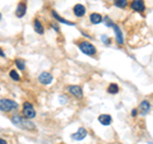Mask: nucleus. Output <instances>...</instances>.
<instances>
[{
	"label": "nucleus",
	"mask_w": 153,
	"mask_h": 144,
	"mask_svg": "<svg viewBox=\"0 0 153 144\" xmlns=\"http://www.w3.org/2000/svg\"><path fill=\"white\" fill-rule=\"evenodd\" d=\"M68 92L71 96H74L75 98H82L83 97V91H82V88H80L79 85H69Z\"/></svg>",
	"instance_id": "7"
},
{
	"label": "nucleus",
	"mask_w": 153,
	"mask_h": 144,
	"mask_svg": "<svg viewBox=\"0 0 153 144\" xmlns=\"http://www.w3.org/2000/svg\"><path fill=\"white\" fill-rule=\"evenodd\" d=\"M137 115H138V110H137V108H134V110H131V116H133V117H135V116H137Z\"/></svg>",
	"instance_id": "23"
},
{
	"label": "nucleus",
	"mask_w": 153,
	"mask_h": 144,
	"mask_svg": "<svg viewBox=\"0 0 153 144\" xmlns=\"http://www.w3.org/2000/svg\"><path fill=\"white\" fill-rule=\"evenodd\" d=\"M52 28H54V30H55V31H59V27H56L55 24H52Z\"/></svg>",
	"instance_id": "26"
},
{
	"label": "nucleus",
	"mask_w": 153,
	"mask_h": 144,
	"mask_svg": "<svg viewBox=\"0 0 153 144\" xmlns=\"http://www.w3.org/2000/svg\"><path fill=\"white\" fill-rule=\"evenodd\" d=\"M114 4H115V7H117V8L125 9L128 7V0H114Z\"/></svg>",
	"instance_id": "18"
},
{
	"label": "nucleus",
	"mask_w": 153,
	"mask_h": 144,
	"mask_svg": "<svg viewBox=\"0 0 153 144\" xmlns=\"http://www.w3.org/2000/svg\"><path fill=\"white\" fill-rule=\"evenodd\" d=\"M52 80H54V76H52L49 71H44V73H41L40 76H38V82H40L41 84H51Z\"/></svg>",
	"instance_id": "6"
},
{
	"label": "nucleus",
	"mask_w": 153,
	"mask_h": 144,
	"mask_svg": "<svg viewBox=\"0 0 153 144\" xmlns=\"http://www.w3.org/2000/svg\"><path fill=\"white\" fill-rule=\"evenodd\" d=\"M149 110H151V103H149V101H142L140 105H139V112L140 115H147L148 112H149Z\"/></svg>",
	"instance_id": "11"
},
{
	"label": "nucleus",
	"mask_w": 153,
	"mask_h": 144,
	"mask_svg": "<svg viewBox=\"0 0 153 144\" xmlns=\"http://www.w3.org/2000/svg\"><path fill=\"white\" fill-rule=\"evenodd\" d=\"M16 65H17V68L19 70H25V68H26V63L23 60H21V59H17L16 60Z\"/></svg>",
	"instance_id": "19"
},
{
	"label": "nucleus",
	"mask_w": 153,
	"mask_h": 144,
	"mask_svg": "<svg viewBox=\"0 0 153 144\" xmlns=\"http://www.w3.org/2000/svg\"><path fill=\"white\" fill-rule=\"evenodd\" d=\"M0 56H1V57H5V52H4L1 49H0Z\"/></svg>",
	"instance_id": "24"
},
{
	"label": "nucleus",
	"mask_w": 153,
	"mask_h": 144,
	"mask_svg": "<svg viewBox=\"0 0 153 144\" xmlns=\"http://www.w3.org/2000/svg\"><path fill=\"white\" fill-rule=\"evenodd\" d=\"M73 12H74V14L78 18H80V17H84V14H85V8H84V5H82V4H76V5H74V8H73Z\"/></svg>",
	"instance_id": "13"
},
{
	"label": "nucleus",
	"mask_w": 153,
	"mask_h": 144,
	"mask_svg": "<svg viewBox=\"0 0 153 144\" xmlns=\"http://www.w3.org/2000/svg\"><path fill=\"white\" fill-rule=\"evenodd\" d=\"M33 28H35V31L38 33V35H44V26H42V23L38 21V19H35V22H33Z\"/></svg>",
	"instance_id": "15"
},
{
	"label": "nucleus",
	"mask_w": 153,
	"mask_h": 144,
	"mask_svg": "<svg viewBox=\"0 0 153 144\" xmlns=\"http://www.w3.org/2000/svg\"><path fill=\"white\" fill-rule=\"evenodd\" d=\"M9 75H10V78L13 80H16V82H18L19 79H21V76H19V74L17 73L16 70H10V71H9Z\"/></svg>",
	"instance_id": "20"
},
{
	"label": "nucleus",
	"mask_w": 153,
	"mask_h": 144,
	"mask_svg": "<svg viewBox=\"0 0 153 144\" xmlns=\"http://www.w3.org/2000/svg\"><path fill=\"white\" fill-rule=\"evenodd\" d=\"M12 122L16 126L21 128V129H25V130H28V131H35L36 130V125L32 121H30V119H23L21 116H18V115L12 116Z\"/></svg>",
	"instance_id": "1"
},
{
	"label": "nucleus",
	"mask_w": 153,
	"mask_h": 144,
	"mask_svg": "<svg viewBox=\"0 0 153 144\" xmlns=\"http://www.w3.org/2000/svg\"><path fill=\"white\" fill-rule=\"evenodd\" d=\"M51 14H52V17H54L56 21H59V22H61V23H64V24H69V26H74V23H71V22H69V21H65L64 18H61L59 14H57L55 10H52L51 12Z\"/></svg>",
	"instance_id": "16"
},
{
	"label": "nucleus",
	"mask_w": 153,
	"mask_h": 144,
	"mask_svg": "<svg viewBox=\"0 0 153 144\" xmlns=\"http://www.w3.org/2000/svg\"><path fill=\"white\" fill-rule=\"evenodd\" d=\"M102 40H103V44H106V45H108L110 44V38L107 37V36H102Z\"/></svg>",
	"instance_id": "22"
},
{
	"label": "nucleus",
	"mask_w": 153,
	"mask_h": 144,
	"mask_svg": "<svg viewBox=\"0 0 153 144\" xmlns=\"http://www.w3.org/2000/svg\"><path fill=\"white\" fill-rule=\"evenodd\" d=\"M0 144H8V143H7V140H4V139L0 138Z\"/></svg>",
	"instance_id": "25"
},
{
	"label": "nucleus",
	"mask_w": 153,
	"mask_h": 144,
	"mask_svg": "<svg viewBox=\"0 0 153 144\" xmlns=\"http://www.w3.org/2000/svg\"><path fill=\"white\" fill-rule=\"evenodd\" d=\"M85 137H87V130L84 128H79L76 130V133H74L71 135V139H74V140H83Z\"/></svg>",
	"instance_id": "10"
},
{
	"label": "nucleus",
	"mask_w": 153,
	"mask_h": 144,
	"mask_svg": "<svg viewBox=\"0 0 153 144\" xmlns=\"http://www.w3.org/2000/svg\"><path fill=\"white\" fill-rule=\"evenodd\" d=\"M98 122L103 126H108V125H111V122H112V117L107 114H102L98 116Z\"/></svg>",
	"instance_id": "9"
},
{
	"label": "nucleus",
	"mask_w": 153,
	"mask_h": 144,
	"mask_svg": "<svg viewBox=\"0 0 153 144\" xmlns=\"http://www.w3.org/2000/svg\"><path fill=\"white\" fill-rule=\"evenodd\" d=\"M103 21H105V24H106L107 27H114V26H115V23H114L108 17H105Z\"/></svg>",
	"instance_id": "21"
},
{
	"label": "nucleus",
	"mask_w": 153,
	"mask_h": 144,
	"mask_svg": "<svg viewBox=\"0 0 153 144\" xmlns=\"http://www.w3.org/2000/svg\"><path fill=\"white\" fill-rule=\"evenodd\" d=\"M27 12V4L25 1H21L17 5V9H16V16L18 18H22V17H25V14Z\"/></svg>",
	"instance_id": "8"
},
{
	"label": "nucleus",
	"mask_w": 153,
	"mask_h": 144,
	"mask_svg": "<svg viewBox=\"0 0 153 144\" xmlns=\"http://www.w3.org/2000/svg\"><path fill=\"white\" fill-rule=\"evenodd\" d=\"M89 21H91V23H92V24H100V23L103 21V18H102L101 14H98V13H92V14L89 16Z\"/></svg>",
	"instance_id": "14"
},
{
	"label": "nucleus",
	"mask_w": 153,
	"mask_h": 144,
	"mask_svg": "<svg viewBox=\"0 0 153 144\" xmlns=\"http://www.w3.org/2000/svg\"><path fill=\"white\" fill-rule=\"evenodd\" d=\"M18 107V103L14 102L13 99H8V98H1L0 99V111H13Z\"/></svg>",
	"instance_id": "2"
},
{
	"label": "nucleus",
	"mask_w": 153,
	"mask_h": 144,
	"mask_svg": "<svg viewBox=\"0 0 153 144\" xmlns=\"http://www.w3.org/2000/svg\"><path fill=\"white\" fill-rule=\"evenodd\" d=\"M114 31H115V37H116V42L119 45H124V36H123V32H121V30L119 28L116 24H115L114 27Z\"/></svg>",
	"instance_id": "12"
},
{
	"label": "nucleus",
	"mask_w": 153,
	"mask_h": 144,
	"mask_svg": "<svg viewBox=\"0 0 153 144\" xmlns=\"http://www.w3.org/2000/svg\"><path fill=\"white\" fill-rule=\"evenodd\" d=\"M79 50L83 52V54L88 55V56H93L96 52H97V50H96V47L91 44V42L88 41H82L79 42Z\"/></svg>",
	"instance_id": "3"
},
{
	"label": "nucleus",
	"mask_w": 153,
	"mask_h": 144,
	"mask_svg": "<svg viewBox=\"0 0 153 144\" xmlns=\"http://www.w3.org/2000/svg\"><path fill=\"white\" fill-rule=\"evenodd\" d=\"M23 116L26 119H33L36 117V111L33 106L30 103V102H25L23 103Z\"/></svg>",
	"instance_id": "4"
},
{
	"label": "nucleus",
	"mask_w": 153,
	"mask_h": 144,
	"mask_svg": "<svg viewBox=\"0 0 153 144\" xmlns=\"http://www.w3.org/2000/svg\"><path fill=\"white\" fill-rule=\"evenodd\" d=\"M0 21H1V13H0Z\"/></svg>",
	"instance_id": "27"
},
{
	"label": "nucleus",
	"mask_w": 153,
	"mask_h": 144,
	"mask_svg": "<svg viewBox=\"0 0 153 144\" xmlns=\"http://www.w3.org/2000/svg\"><path fill=\"white\" fill-rule=\"evenodd\" d=\"M107 92L110 94H116V93H119V85L116 83H110L108 87H107Z\"/></svg>",
	"instance_id": "17"
},
{
	"label": "nucleus",
	"mask_w": 153,
	"mask_h": 144,
	"mask_svg": "<svg viewBox=\"0 0 153 144\" xmlns=\"http://www.w3.org/2000/svg\"><path fill=\"white\" fill-rule=\"evenodd\" d=\"M130 9L133 12H138V13H143L146 10V4L144 0H133L130 3Z\"/></svg>",
	"instance_id": "5"
}]
</instances>
